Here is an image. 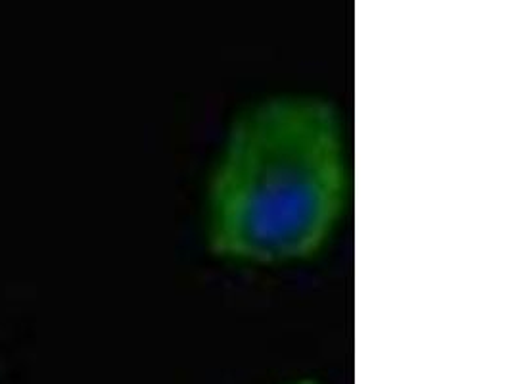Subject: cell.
Segmentation results:
<instances>
[{"label": "cell", "mask_w": 512, "mask_h": 384, "mask_svg": "<svg viewBox=\"0 0 512 384\" xmlns=\"http://www.w3.org/2000/svg\"><path fill=\"white\" fill-rule=\"evenodd\" d=\"M340 110L325 96L284 93L234 116L211 166L204 237L217 258L302 262L323 250L350 196Z\"/></svg>", "instance_id": "obj_1"}, {"label": "cell", "mask_w": 512, "mask_h": 384, "mask_svg": "<svg viewBox=\"0 0 512 384\" xmlns=\"http://www.w3.org/2000/svg\"><path fill=\"white\" fill-rule=\"evenodd\" d=\"M290 384H319L317 381H311V379H302V381H296V383Z\"/></svg>", "instance_id": "obj_2"}]
</instances>
